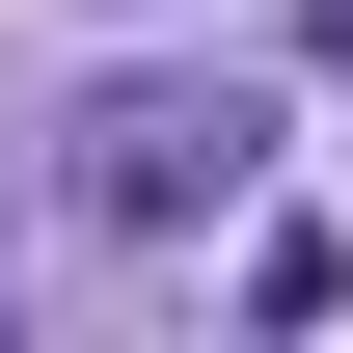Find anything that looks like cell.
Returning a JSON list of instances; mask_svg holds the SVG:
<instances>
[{
	"instance_id": "6da1fadb",
	"label": "cell",
	"mask_w": 353,
	"mask_h": 353,
	"mask_svg": "<svg viewBox=\"0 0 353 353\" xmlns=\"http://www.w3.org/2000/svg\"><path fill=\"white\" fill-rule=\"evenodd\" d=\"M245 163H272V109H245V82H109L82 136H54V190H82L109 245H163V218H218Z\"/></svg>"
}]
</instances>
